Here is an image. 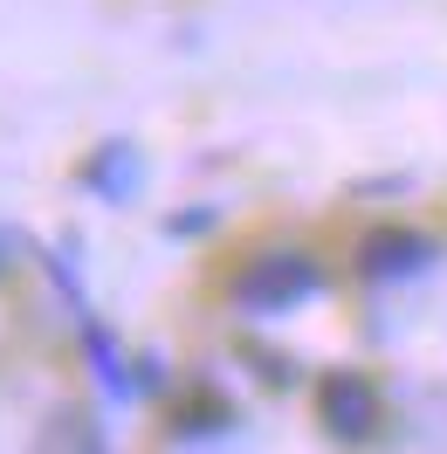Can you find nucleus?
<instances>
[{"mask_svg": "<svg viewBox=\"0 0 447 454\" xmlns=\"http://www.w3.org/2000/svg\"><path fill=\"white\" fill-rule=\"evenodd\" d=\"M372 386L365 379H324V420L337 427V434H365L372 427Z\"/></svg>", "mask_w": 447, "mask_h": 454, "instance_id": "obj_1", "label": "nucleus"}]
</instances>
